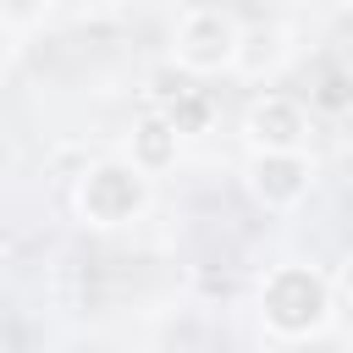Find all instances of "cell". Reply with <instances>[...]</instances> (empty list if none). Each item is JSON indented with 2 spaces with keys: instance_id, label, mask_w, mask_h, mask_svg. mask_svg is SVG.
<instances>
[{
  "instance_id": "1",
  "label": "cell",
  "mask_w": 353,
  "mask_h": 353,
  "mask_svg": "<svg viewBox=\"0 0 353 353\" xmlns=\"http://www.w3.org/2000/svg\"><path fill=\"white\" fill-rule=\"evenodd\" d=\"M254 314L270 342H314L336 320V276H325L309 259H276L254 287Z\"/></svg>"
},
{
  "instance_id": "2",
  "label": "cell",
  "mask_w": 353,
  "mask_h": 353,
  "mask_svg": "<svg viewBox=\"0 0 353 353\" xmlns=\"http://www.w3.org/2000/svg\"><path fill=\"white\" fill-rule=\"evenodd\" d=\"M149 204H154V176H143L127 154L121 160H94L72 182V210L88 232H121V226L143 221Z\"/></svg>"
},
{
  "instance_id": "3",
  "label": "cell",
  "mask_w": 353,
  "mask_h": 353,
  "mask_svg": "<svg viewBox=\"0 0 353 353\" xmlns=\"http://www.w3.org/2000/svg\"><path fill=\"white\" fill-rule=\"evenodd\" d=\"M243 22L226 6H188L171 28V66L182 77H226L237 66Z\"/></svg>"
},
{
  "instance_id": "4",
  "label": "cell",
  "mask_w": 353,
  "mask_h": 353,
  "mask_svg": "<svg viewBox=\"0 0 353 353\" xmlns=\"http://www.w3.org/2000/svg\"><path fill=\"white\" fill-rule=\"evenodd\" d=\"M243 143H248V154H298V149H309V138H314V110H309V99H298V94H281V88H265V94H254L248 105H243Z\"/></svg>"
},
{
  "instance_id": "5",
  "label": "cell",
  "mask_w": 353,
  "mask_h": 353,
  "mask_svg": "<svg viewBox=\"0 0 353 353\" xmlns=\"http://www.w3.org/2000/svg\"><path fill=\"white\" fill-rule=\"evenodd\" d=\"M243 188L265 215H292L309 193H314V154H248L243 165Z\"/></svg>"
},
{
  "instance_id": "6",
  "label": "cell",
  "mask_w": 353,
  "mask_h": 353,
  "mask_svg": "<svg viewBox=\"0 0 353 353\" xmlns=\"http://www.w3.org/2000/svg\"><path fill=\"white\" fill-rule=\"evenodd\" d=\"M127 160H132L143 176H165V171L182 160V132L171 127L165 110H149V116L132 121V132H127Z\"/></svg>"
},
{
  "instance_id": "7",
  "label": "cell",
  "mask_w": 353,
  "mask_h": 353,
  "mask_svg": "<svg viewBox=\"0 0 353 353\" xmlns=\"http://www.w3.org/2000/svg\"><path fill=\"white\" fill-rule=\"evenodd\" d=\"M287 61H292V33H287L281 22H254V28H243V44H237V66H232V77L265 83V77H276Z\"/></svg>"
},
{
  "instance_id": "8",
  "label": "cell",
  "mask_w": 353,
  "mask_h": 353,
  "mask_svg": "<svg viewBox=\"0 0 353 353\" xmlns=\"http://www.w3.org/2000/svg\"><path fill=\"white\" fill-rule=\"evenodd\" d=\"M165 116H171V127H176L182 138H199V132H210V127H215L221 105H215V94H210V88H171Z\"/></svg>"
},
{
  "instance_id": "9",
  "label": "cell",
  "mask_w": 353,
  "mask_h": 353,
  "mask_svg": "<svg viewBox=\"0 0 353 353\" xmlns=\"http://www.w3.org/2000/svg\"><path fill=\"white\" fill-rule=\"evenodd\" d=\"M309 110L314 116H347L353 110V66H325L309 88Z\"/></svg>"
},
{
  "instance_id": "10",
  "label": "cell",
  "mask_w": 353,
  "mask_h": 353,
  "mask_svg": "<svg viewBox=\"0 0 353 353\" xmlns=\"http://www.w3.org/2000/svg\"><path fill=\"white\" fill-rule=\"evenodd\" d=\"M44 11H50V0H0V17H6V33L11 39L28 33L33 22H44Z\"/></svg>"
},
{
  "instance_id": "11",
  "label": "cell",
  "mask_w": 353,
  "mask_h": 353,
  "mask_svg": "<svg viewBox=\"0 0 353 353\" xmlns=\"http://www.w3.org/2000/svg\"><path fill=\"white\" fill-rule=\"evenodd\" d=\"M336 298L353 309V248L342 254V265H336Z\"/></svg>"
},
{
  "instance_id": "12",
  "label": "cell",
  "mask_w": 353,
  "mask_h": 353,
  "mask_svg": "<svg viewBox=\"0 0 353 353\" xmlns=\"http://www.w3.org/2000/svg\"><path fill=\"white\" fill-rule=\"evenodd\" d=\"M336 6H342V11H353V0H336Z\"/></svg>"
}]
</instances>
